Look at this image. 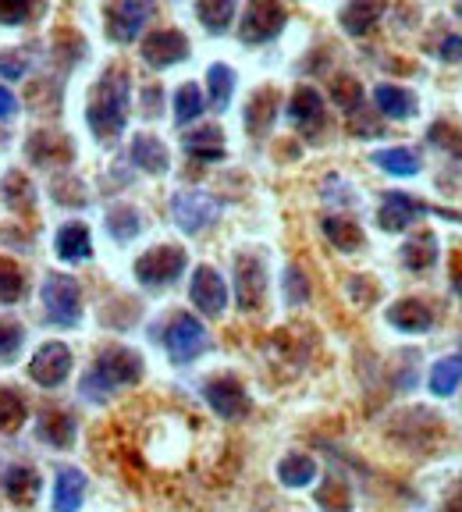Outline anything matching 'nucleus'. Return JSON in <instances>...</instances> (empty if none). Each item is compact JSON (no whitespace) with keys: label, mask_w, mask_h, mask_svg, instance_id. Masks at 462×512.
Segmentation results:
<instances>
[{"label":"nucleus","mask_w":462,"mask_h":512,"mask_svg":"<svg viewBox=\"0 0 462 512\" xmlns=\"http://www.w3.org/2000/svg\"><path fill=\"white\" fill-rule=\"evenodd\" d=\"M203 399L210 402V409H214L221 420H242V416L249 413L246 388L239 384V377H231V374H221L203 384Z\"/></svg>","instance_id":"obj_10"},{"label":"nucleus","mask_w":462,"mask_h":512,"mask_svg":"<svg viewBox=\"0 0 462 512\" xmlns=\"http://www.w3.org/2000/svg\"><path fill=\"white\" fill-rule=\"evenodd\" d=\"M25 424V399L15 388H0V431H18Z\"/></svg>","instance_id":"obj_38"},{"label":"nucleus","mask_w":462,"mask_h":512,"mask_svg":"<svg viewBox=\"0 0 462 512\" xmlns=\"http://www.w3.org/2000/svg\"><path fill=\"white\" fill-rule=\"evenodd\" d=\"M388 324L399 328L402 335H427L434 328V313L420 299H399V303L388 310Z\"/></svg>","instance_id":"obj_16"},{"label":"nucleus","mask_w":462,"mask_h":512,"mask_svg":"<svg viewBox=\"0 0 462 512\" xmlns=\"http://www.w3.org/2000/svg\"><path fill=\"white\" fill-rule=\"evenodd\" d=\"M438 239H434L431 232L416 235V239H409L406 246H402V264L409 267V271H431L434 264H438Z\"/></svg>","instance_id":"obj_27"},{"label":"nucleus","mask_w":462,"mask_h":512,"mask_svg":"<svg viewBox=\"0 0 462 512\" xmlns=\"http://www.w3.org/2000/svg\"><path fill=\"white\" fill-rule=\"evenodd\" d=\"M132 164L146 175H164L168 171V146L157 136H136L132 139Z\"/></svg>","instance_id":"obj_23"},{"label":"nucleus","mask_w":462,"mask_h":512,"mask_svg":"<svg viewBox=\"0 0 462 512\" xmlns=\"http://www.w3.org/2000/svg\"><path fill=\"white\" fill-rule=\"evenodd\" d=\"M438 54H441V61H452V64L462 61V36H459V32H452V36H445V40H441Z\"/></svg>","instance_id":"obj_45"},{"label":"nucleus","mask_w":462,"mask_h":512,"mask_svg":"<svg viewBox=\"0 0 462 512\" xmlns=\"http://www.w3.org/2000/svg\"><path fill=\"white\" fill-rule=\"evenodd\" d=\"M455 292H459V299H462V274L455 271Z\"/></svg>","instance_id":"obj_48"},{"label":"nucleus","mask_w":462,"mask_h":512,"mask_svg":"<svg viewBox=\"0 0 462 512\" xmlns=\"http://www.w3.org/2000/svg\"><path fill=\"white\" fill-rule=\"evenodd\" d=\"M185 271V249L178 246H153L136 260V278L146 288H168L182 278Z\"/></svg>","instance_id":"obj_6"},{"label":"nucleus","mask_w":462,"mask_h":512,"mask_svg":"<svg viewBox=\"0 0 462 512\" xmlns=\"http://www.w3.org/2000/svg\"><path fill=\"white\" fill-rule=\"evenodd\" d=\"M189 57V40L178 29H153L143 40V61L150 68H171V64Z\"/></svg>","instance_id":"obj_13"},{"label":"nucleus","mask_w":462,"mask_h":512,"mask_svg":"<svg viewBox=\"0 0 462 512\" xmlns=\"http://www.w3.org/2000/svg\"><path fill=\"white\" fill-rule=\"evenodd\" d=\"M54 249H57V256H61V260H68V264H82V260H89V256H93L89 228L82 221L64 224L61 232H57V239H54Z\"/></svg>","instance_id":"obj_19"},{"label":"nucleus","mask_w":462,"mask_h":512,"mask_svg":"<svg viewBox=\"0 0 462 512\" xmlns=\"http://www.w3.org/2000/svg\"><path fill=\"white\" fill-rule=\"evenodd\" d=\"M182 150L189 153L192 160H221L224 157V132L217 125H203L196 132L182 139Z\"/></svg>","instance_id":"obj_22"},{"label":"nucleus","mask_w":462,"mask_h":512,"mask_svg":"<svg viewBox=\"0 0 462 512\" xmlns=\"http://www.w3.org/2000/svg\"><path fill=\"white\" fill-rule=\"evenodd\" d=\"M196 15L210 32H224L235 18V0H196Z\"/></svg>","instance_id":"obj_34"},{"label":"nucleus","mask_w":462,"mask_h":512,"mask_svg":"<svg viewBox=\"0 0 462 512\" xmlns=\"http://www.w3.org/2000/svg\"><path fill=\"white\" fill-rule=\"evenodd\" d=\"M25 296V278L22 267L8 256H0V303H18Z\"/></svg>","instance_id":"obj_37"},{"label":"nucleus","mask_w":462,"mask_h":512,"mask_svg":"<svg viewBox=\"0 0 462 512\" xmlns=\"http://www.w3.org/2000/svg\"><path fill=\"white\" fill-rule=\"evenodd\" d=\"M43 306H47L54 324H68L75 328L82 320V288L68 274H47L43 281Z\"/></svg>","instance_id":"obj_7"},{"label":"nucleus","mask_w":462,"mask_h":512,"mask_svg":"<svg viewBox=\"0 0 462 512\" xmlns=\"http://www.w3.org/2000/svg\"><path fill=\"white\" fill-rule=\"evenodd\" d=\"M285 296L288 303H306L310 299V281H306V274L299 271V267H288L285 271Z\"/></svg>","instance_id":"obj_42"},{"label":"nucleus","mask_w":462,"mask_h":512,"mask_svg":"<svg viewBox=\"0 0 462 512\" xmlns=\"http://www.w3.org/2000/svg\"><path fill=\"white\" fill-rule=\"evenodd\" d=\"M32 15V0H0V25H22Z\"/></svg>","instance_id":"obj_43"},{"label":"nucleus","mask_w":462,"mask_h":512,"mask_svg":"<svg viewBox=\"0 0 462 512\" xmlns=\"http://www.w3.org/2000/svg\"><path fill=\"white\" fill-rule=\"evenodd\" d=\"M86 498V473L75 466H61L54 484V512H79Z\"/></svg>","instance_id":"obj_18"},{"label":"nucleus","mask_w":462,"mask_h":512,"mask_svg":"<svg viewBox=\"0 0 462 512\" xmlns=\"http://www.w3.org/2000/svg\"><path fill=\"white\" fill-rule=\"evenodd\" d=\"M128 100H132V82H128L125 68H107L100 75L93 89V100H89V128H93L96 139H104V143H114V139L125 132V121H128Z\"/></svg>","instance_id":"obj_1"},{"label":"nucleus","mask_w":462,"mask_h":512,"mask_svg":"<svg viewBox=\"0 0 462 512\" xmlns=\"http://www.w3.org/2000/svg\"><path fill=\"white\" fill-rule=\"evenodd\" d=\"M22 324H11V320H0V363H8L18 356V349H22Z\"/></svg>","instance_id":"obj_40"},{"label":"nucleus","mask_w":462,"mask_h":512,"mask_svg":"<svg viewBox=\"0 0 462 512\" xmlns=\"http://www.w3.org/2000/svg\"><path fill=\"white\" fill-rule=\"evenodd\" d=\"M423 214H427V207L420 200H413L406 192H388L381 210H377V221H381L384 232H406L409 224L420 221Z\"/></svg>","instance_id":"obj_15"},{"label":"nucleus","mask_w":462,"mask_h":512,"mask_svg":"<svg viewBox=\"0 0 462 512\" xmlns=\"http://www.w3.org/2000/svg\"><path fill=\"white\" fill-rule=\"evenodd\" d=\"M235 296H239V310L256 313L267 296V267L256 253H242L235 260Z\"/></svg>","instance_id":"obj_9"},{"label":"nucleus","mask_w":462,"mask_h":512,"mask_svg":"<svg viewBox=\"0 0 462 512\" xmlns=\"http://www.w3.org/2000/svg\"><path fill=\"white\" fill-rule=\"evenodd\" d=\"M288 22V11L281 8L278 0H249L246 15L239 22V40L249 47H260V43H271Z\"/></svg>","instance_id":"obj_5"},{"label":"nucleus","mask_w":462,"mask_h":512,"mask_svg":"<svg viewBox=\"0 0 462 512\" xmlns=\"http://www.w3.org/2000/svg\"><path fill=\"white\" fill-rule=\"evenodd\" d=\"M462 384V356H445V360L434 363L431 370V392L438 399H448V395L459 392Z\"/></svg>","instance_id":"obj_30"},{"label":"nucleus","mask_w":462,"mask_h":512,"mask_svg":"<svg viewBox=\"0 0 462 512\" xmlns=\"http://www.w3.org/2000/svg\"><path fill=\"white\" fill-rule=\"evenodd\" d=\"M164 345H168L171 363L185 367V363L200 360L203 352L210 349V335L192 313H178V317L168 324V331H164Z\"/></svg>","instance_id":"obj_4"},{"label":"nucleus","mask_w":462,"mask_h":512,"mask_svg":"<svg viewBox=\"0 0 462 512\" xmlns=\"http://www.w3.org/2000/svg\"><path fill=\"white\" fill-rule=\"evenodd\" d=\"M4 491H8L11 502L18 505H32L36 502V495H40V473L32 470V466H8V473H4Z\"/></svg>","instance_id":"obj_25"},{"label":"nucleus","mask_w":462,"mask_h":512,"mask_svg":"<svg viewBox=\"0 0 462 512\" xmlns=\"http://www.w3.org/2000/svg\"><path fill=\"white\" fill-rule=\"evenodd\" d=\"M189 299H192V306L200 313H207V317H221L224 306H228V285H224L221 271H214L210 264L196 267V271H192Z\"/></svg>","instance_id":"obj_11"},{"label":"nucleus","mask_w":462,"mask_h":512,"mask_svg":"<svg viewBox=\"0 0 462 512\" xmlns=\"http://www.w3.org/2000/svg\"><path fill=\"white\" fill-rule=\"evenodd\" d=\"M29 72V61L22 54H0V75L4 79H22Z\"/></svg>","instance_id":"obj_44"},{"label":"nucleus","mask_w":462,"mask_h":512,"mask_svg":"<svg viewBox=\"0 0 462 512\" xmlns=\"http://www.w3.org/2000/svg\"><path fill=\"white\" fill-rule=\"evenodd\" d=\"M317 502L324 505L327 512H349V505H352V491H349V484L345 480H327L324 488L317 491Z\"/></svg>","instance_id":"obj_39"},{"label":"nucleus","mask_w":462,"mask_h":512,"mask_svg":"<svg viewBox=\"0 0 462 512\" xmlns=\"http://www.w3.org/2000/svg\"><path fill=\"white\" fill-rule=\"evenodd\" d=\"M331 100H335V107H342V111L352 118V114L363 107V86H359L352 75H338V79L331 82Z\"/></svg>","instance_id":"obj_36"},{"label":"nucleus","mask_w":462,"mask_h":512,"mask_svg":"<svg viewBox=\"0 0 462 512\" xmlns=\"http://www.w3.org/2000/svg\"><path fill=\"white\" fill-rule=\"evenodd\" d=\"M431 143H438L441 150L455 153V157H462V128L448 125V121H438V125L431 128Z\"/></svg>","instance_id":"obj_41"},{"label":"nucleus","mask_w":462,"mask_h":512,"mask_svg":"<svg viewBox=\"0 0 462 512\" xmlns=\"http://www.w3.org/2000/svg\"><path fill=\"white\" fill-rule=\"evenodd\" d=\"M157 4L153 0H107L104 8V22H107V36L114 43H132L143 36V29L150 25Z\"/></svg>","instance_id":"obj_3"},{"label":"nucleus","mask_w":462,"mask_h":512,"mask_svg":"<svg viewBox=\"0 0 462 512\" xmlns=\"http://www.w3.org/2000/svg\"><path fill=\"white\" fill-rule=\"evenodd\" d=\"M107 232H111V239L118 242H128V239H136L139 232H143V217H139L136 207H114L111 214H107Z\"/></svg>","instance_id":"obj_32"},{"label":"nucleus","mask_w":462,"mask_h":512,"mask_svg":"<svg viewBox=\"0 0 462 512\" xmlns=\"http://www.w3.org/2000/svg\"><path fill=\"white\" fill-rule=\"evenodd\" d=\"M274 114H278V93H274V89H256L246 104L249 136H267V128L274 125Z\"/></svg>","instance_id":"obj_21"},{"label":"nucleus","mask_w":462,"mask_h":512,"mask_svg":"<svg viewBox=\"0 0 462 512\" xmlns=\"http://www.w3.org/2000/svg\"><path fill=\"white\" fill-rule=\"evenodd\" d=\"M324 235L335 242L342 253H352V249L363 246V232H359V224L345 221V217H324Z\"/></svg>","instance_id":"obj_33"},{"label":"nucleus","mask_w":462,"mask_h":512,"mask_svg":"<svg viewBox=\"0 0 462 512\" xmlns=\"http://www.w3.org/2000/svg\"><path fill=\"white\" fill-rule=\"evenodd\" d=\"M384 11H388V0H349L342 15H338V22H342V29L349 36H367L384 18Z\"/></svg>","instance_id":"obj_17"},{"label":"nucleus","mask_w":462,"mask_h":512,"mask_svg":"<svg viewBox=\"0 0 462 512\" xmlns=\"http://www.w3.org/2000/svg\"><path fill=\"white\" fill-rule=\"evenodd\" d=\"M15 111H18L15 93H11L8 86H0V121H11L15 118Z\"/></svg>","instance_id":"obj_46"},{"label":"nucleus","mask_w":462,"mask_h":512,"mask_svg":"<svg viewBox=\"0 0 462 512\" xmlns=\"http://www.w3.org/2000/svg\"><path fill=\"white\" fill-rule=\"evenodd\" d=\"M288 118H292V125L299 128V132H306V136H317L320 128H324V96L317 93L313 86H299L292 93V100H288Z\"/></svg>","instance_id":"obj_14"},{"label":"nucleus","mask_w":462,"mask_h":512,"mask_svg":"<svg viewBox=\"0 0 462 512\" xmlns=\"http://www.w3.org/2000/svg\"><path fill=\"white\" fill-rule=\"evenodd\" d=\"M72 157V146L68 139L54 136V132H36L29 139V160L32 164H43V168H54V164H64Z\"/></svg>","instance_id":"obj_24"},{"label":"nucleus","mask_w":462,"mask_h":512,"mask_svg":"<svg viewBox=\"0 0 462 512\" xmlns=\"http://www.w3.org/2000/svg\"><path fill=\"white\" fill-rule=\"evenodd\" d=\"M171 214L185 235H200L221 217V200H214L210 192H178L171 200Z\"/></svg>","instance_id":"obj_8"},{"label":"nucleus","mask_w":462,"mask_h":512,"mask_svg":"<svg viewBox=\"0 0 462 512\" xmlns=\"http://www.w3.org/2000/svg\"><path fill=\"white\" fill-rule=\"evenodd\" d=\"M36 434H40V438L47 441V445L68 448L75 441V420L68 413H64V409H43Z\"/></svg>","instance_id":"obj_26"},{"label":"nucleus","mask_w":462,"mask_h":512,"mask_svg":"<svg viewBox=\"0 0 462 512\" xmlns=\"http://www.w3.org/2000/svg\"><path fill=\"white\" fill-rule=\"evenodd\" d=\"M459 18H462V4H459Z\"/></svg>","instance_id":"obj_49"},{"label":"nucleus","mask_w":462,"mask_h":512,"mask_svg":"<svg viewBox=\"0 0 462 512\" xmlns=\"http://www.w3.org/2000/svg\"><path fill=\"white\" fill-rule=\"evenodd\" d=\"M203 107H207V100H203V89L196 86V82H185V86L175 93V121L178 125L196 121L203 114Z\"/></svg>","instance_id":"obj_35"},{"label":"nucleus","mask_w":462,"mask_h":512,"mask_svg":"<svg viewBox=\"0 0 462 512\" xmlns=\"http://www.w3.org/2000/svg\"><path fill=\"white\" fill-rule=\"evenodd\" d=\"M68 370H72V349L64 342H47L40 345V352L32 356L29 363V374L36 384L43 388H57V384L68 381Z\"/></svg>","instance_id":"obj_12"},{"label":"nucleus","mask_w":462,"mask_h":512,"mask_svg":"<svg viewBox=\"0 0 462 512\" xmlns=\"http://www.w3.org/2000/svg\"><path fill=\"white\" fill-rule=\"evenodd\" d=\"M381 171H388V175H399V178H409L420 171V153L409 150V146H391V150H377L374 157H370Z\"/></svg>","instance_id":"obj_28"},{"label":"nucleus","mask_w":462,"mask_h":512,"mask_svg":"<svg viewBox=\"0 0 462 512\" xmlns=\"http://www.w3.org/2000/svg\"><path fill=\"white\" fill-rule=\"evenodd\" d=\"M374 104L381 107L384 118L391 121H409L416 114V96L409 93L406 86H391V82H384V86L374 89Z\"/></svg>","instance_id":"obj_20"},{"label":"nucleus","mask_w":462,"mask_h":512,"mask_svg":"<svg viewBox=\"0 0 462 512\" xmlns=\"http://www.w3.org/2000/svg\"><path fill=\"white\" fill-rule=\"evenodd\" d=\"M207 89H210V107L224 111L231 104V93H235V72H231L228 64H210Z\"/></svg>","instance_id":"obj_31"},{"label":"nucleus","mask_w":462,"mask_h":512,"mask_svg":"<svg viewBox=\"0 0 462 512\" xmlns=\"http://www.w3.org/2000/svg\"><path fill=\"white\" fill-rule=\"evenodd\" d=\"M160 100H164V93H160V86H150L143 93V111H146V118H157L160 114Z\"/></svg>","instance_id":"obj_47"},{"label":"nucleus","mask_w":462,"mask_h":512,"mask_svg":"<svg viewBox=\"0 0 462 512\" xmlns=\"http://www.w3.org/2000/svg\"><path fill=\"white\" fill-rule=\"evenodd\" d=\"M143 377V356L136 349H125V345H114L104 349L93 360V370L82 377L79 392L89 402H104L107 395H114L118 388H128Z\"/></svg>","instance_id":"obj_2"},{"label":"nucleus","mask_w":462,"mask_h":512,"mask_svg":"<svg viewBox=\"0 0 462 512\" xmlns=\"http://www.w3.org/2000/svg\"><path fill=\"white\" fill-rule=\"evenodd\" d=\"M278 480L285 484V488H306V484H313L317 480V459L313 456H285L278 463Z\"/></svg>","instance_id":"obj_29"}]
</instances>
